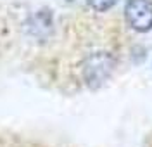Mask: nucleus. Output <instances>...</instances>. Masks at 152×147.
<instances>
[{
	"instance_id": "nucleus-2",
	"label": "nucleus",
	"mask_w": 152,
	"mask_h": 147,
	"mask_svg": "<svg viewBox=\"0 0 152 147\" xmlns=\"http://www.w3.org/2000/svg\"><path fill=\"white\" fill-rule=\"evenodd\" d=\"M118 0H88V4H90V7L97 12H105V10H109L111 7H114V4H116Z\"/></svg>"
},
{
	"instance_id": "nucleus-1",
	"label": "nucleus",
	"mask_w": 152,
	"mask_h": 147,
	"mask_svg": "<svg viewBox=\"0 0 152 147\" xmlns=\"http://www.w3.org/2000/svg\"><path fill=\"white\" fill-rule=\"evenodd\" d=\"M124 19L130 28L140 33L152 29V0H128L124 7Z\"/></svg>"
}]
</instances>
